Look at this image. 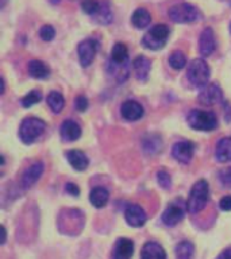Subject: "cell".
<instances>
[{
	"label": "cell",
	"instance_id": "cell-1",
	"mask_svg": "<svg viewBox=\"0 0 231 259\" xmlns=\"http://www.w3.org/2000/svg\"><path fill=\"white\" fill-rule=\"evenodd\" d=\"M208 193H210V188H208V182L206 180H199L190 189L189 198L186 202V209L192 214H196L202 212L207 205L208 201Z\"/></svg>",
	"mask_w": 231,
	"mask_h": 259
},
{
	"label": "cell",
	"instance_id": "cell-2",
	"mask_svg": "<svg viewBox=\"0 0 231 259\" xmlns=\"http://www.w3.org/2000/svg\"><path fill=\"white\" fill-rule=\"evenodd\" d=\"M210 68L204 60L202 58H195L186 70V77L190 84L195 87H206L208 80H210Z\"/></svg>",
	"mask_w": 231,
	"mask_h": 259
},
{
	"label": "cell",
	"instance_id": "cell-3",
	"mask_svg": "<svg viewBox=\"0 0 231 259\" xmlns=\"http://www.w3.org/2000/svg\"><path fill=\"white\" fill-rule=\"evenodd\" d=\"M45 128H46V124L41 119H36V117H26L22 121V124H20L19 137L26 145H30V143L35 142L44 134Z\"/></svg>",
	"mask_w": 231,
	"mask_h": 259
},
{
	"label": "cell",
	"instance_id": "cell-4",
	"mask_svg": "<svg viewBox=\"0 0 231 259\" xmlns=\"http://www.w3.org/2000/svg\"><path fill=\"white\" fill-rule=\"evenodd\" d=\"M169 32L170 30L166 24H156L142 38V45L149 50H160L165 46Z\"/></svg>",
	"mask_w": 231,
	"mask_h": 259
},
{
	"label": "cell",
	"instance_id": "cell-5",
	"mask_svg": "<svg viewBox=\"0 0 231 259\" xmlns=\"http://www.w3.org/2000/svg\"><path fill=\"white\" fill-rule=\"evenodd\" d=\"M188 124L198 131H212L214 128H216L218 120L212 112L194 109L188 115Z\"/></svg>",
	"mask_w": 231,
	"mask_h": 259
},
{
	"label": "cell",
	"instance_id": "cell-6",
	"mask_svg": "<svg viewBox=\"0 0 231 259\" xmlns=\"http://www.w3.org/2000/svg\"><path fill=\"white\" fill-rule=\"evenodd\" d=\"M169 18L176 23H195L200 18V12L192 4L180 3L170 8Z\"/></svg>",
	"mask_w": 231,
	"mask_h": 259
},
{
	"label": "cell",
	"instance_id": "cell-7",
	"mask_svg": "<svg viewBox=\"0 0 231 259\" xmlns=\"http://www.w3.org/2000/svg\"><path fill=\"white\" fill-rule=\"evenodd\" d=\"M60 220H64V223L58 222V227L62 234L69 235V228H83L84 226V214L77 209H66L62 210L60 216Z\"/></svg>",
	"mask_w": 231,
	"mask_h": 259
},
{
	"label": "cell",
	"instance_id": "cell-8",
	"mask_svg": "<svg viewBox=\"0 0 231 259\" xmlns=\"http://www.w3.org/2000/svg\"><path fill=\"white\" fill-rule=\"evenodd\" d=\"M97 49H99V45L93 39H85L79 44L77 52H79V58H80V64L83 68H87L92 64Z\"/></svg>",
	"mask_w": 231,
	"mask_h": 259
},
{
	"label": "cell",
	"instance_id": "cell-9",
	"mask_svg": "<svg viewBox=\"0 0 231 259\" xmlns=\"http://www.w3.org/2000/svg\"><path fill=\"white\" fill-rule=\"evenodd\" d=\"M223 99V92L220 87L216 84L206 85L199 93V101L203 105H214L216 103H220Z\"/></svg>",
	"mask_w": 231,
	"mask_h": 259
},
{
	"label": "cell",
	"instance_id": "cell-10",
	"mask_svg": "<svg viewBox=\"0 0 231 259\" xmlns=\"http://www.w3.org/2000/svg\"><path fill=\"white\" fill-rule=\"evenodd\" d=\"M125 219L129 226L138 228V227L145 226L147 216H146V212L143 210V208H141L137 204H131V205L126 208Z\"/></svg>",
	"mask_w": 231,
	"mask_h": 259
},
{
	"label": "cell",
	"instance_id": "cell-11",
	"mask_svg": "<svg viewBox=\"0 0 231 259\" xmlns=\"http://www.w3.org/2000/svg\"><path fill=\"white\" fill-rule=\"evenodd\" d=\"M172 155L180 163H189L194 157V145L188 141L177 142L172 147Z\"/></svg>",
	"mask_w": 231,
	"mask_h": 259
},
{
	"label": "cell",
	"instance_id": "cell-12",
	"mask_svg": "<svg viewBox=\"0 0 231 259\" xmlns=\"http://www.w3.org/2000/svg\"><path fill=\"white\" fill-rule=\"evenodd\" d=\"M121 113L122 116L125 117L126 120L129 121H135L139 120L143 116V107L139 103L134 100H126L123 104L121 105Z\"/></svg>",
	"mask_w": 231,
	"mask_h": 259
},
{
	"label": "cell",
	"instance_id": "cell-13",
	"mask_svg": "<svg viewBox=\"0 0 231 259\" xmlns=\"http://www.w3.org/2000/svg\"><path fill=\"white\" fill-rule=\"evenodd\" d=\"M44 170L45 166L42 162H35V163H32V165L23 173L22 182H20V184H22V188H23V189L31 188V186L40 180L42 173H44Z\"/></svg>",
	"mask_w": 231,
	"mask_h": 259
},
{
	"label": "cell",
	"instance_id": "cell-14",
	"mask_svg": "<svg viewBox=\"0 0 231 259\" xmlns=\"http://www.w3.org/2000/svg\"><path fill=\"white\" fill-rule=\"evenodd\" d=\"M215 48H216V44H215V36L212 28H204L202 34H200V38H199V50H200V54L204 57H208L210 54L214 53Z\"/></svg>",
	"mask_w": 231,
	"mask_h": 259
},
{
	"label": "cell",
	"instance_id": "cell-15",
	"mask_svg": "<svg viewBox=\"0 0 231 259\" xmlns=\"http://www.w3.org/2000/svg\"><path fill=\"white\" fill-rule=\"evenodd\" d=\"M185 216V212H184V208L181 205H177V204H170L162 213V223L165 226H176L178 223L181 222L182 219Z\"/></svg>",
	"mask_w": 231,
	"mask_h": 259
},
{
	"label": "cell",
	"instance_id": "cell-16",
	"mask_svg": "<svg viewBox=\"0 0 231 259\" xmlns=\"http://www.w3.org/2000/svg\"><path fill=\"white\" fill-rule=\"evenodd\" d=\"M134 254L133 240L126 238H121L115 244L112 252V259H130Z\"/></svg>",
	"mask_w": 231,
	"mask_h": 259
},
{
	"label": "cell",
	"instance_id": "cell-17",
	"mask_svg": "<svg viewBox=\"0 0 231 259\" xmlns=\"http://www.w3.org/2000/svg\"><path fill=\"white\" fill-rule=\"evenodd\" d=\"M61 138L65 142H73L81 137V127L73 120H65L61 124Z\"/></svg>",
	"mask_w": 231,
	"mask_h": 259
},
{
	"label": "cell",
	"instance_id": "cell-18",
	"mask_svg": "<svg viewBox=\"0 0 231 259\" xmlns=\"http://www.w3.org/2000/svg\"><path fill=\"white\" fill-rule=\"evenodd\" d=\"M134 72L135 76L139 81H146L149 77L150 69H151V62L149 58H146L145 56H138L135 60L133 61Z\"/></svg>",
	"mask_w": 231,
	"mask_h": 259
},
{
	"label": "cell",
	"instance_id": "cell-19",
	"mask_svg": "<svg viewBox=\"0 0 231 259\" xmlns=\"http://www.w3.org/2000/svg\"><path fill=\"white\" fill-rule=\"evenodd\" d=\"M141 259H166V252L158 243L147 242L142 247Z\"/></svg>",
	"mask_w": 231,
	"mask_h": 259
},
{
	"label": "cell",
	"instance_id": "cell-20",
	"mask_svg": "<svg viewBox=\"0 0 231 259\" xmlns=\"http://www.w3.org/2000/svg\"><path fill=\"white\" fill-rule=\"evenodd\" d=\"M66 159L70 163L73 169L79 170V171H84L88 167V158L83 151L80 150H70L66 153Z\"/></svg>",
	"mask_w": 231,
	"mask_h": 259
},
{
	"label": "cell",
	"instance_id": "cell-21",
	"mask_svg": "<svg viewBox=\"0 0 231 259\" xmlns=\"http://www.w3.org/2000/svg\"><path fill=\"white\" fill-rule=\"evenodd\" d=\"M28 73H30V76L36 78V80H45L50 74V69L42 61L32 60L28 62Z\"/></svg>",
	"mask_w": 231,
	"mask_h": 259
},
{
	"label": "cell",
	"instance_id": "cell-22",
	"mask_svg": "<svg viewBox=\"0 0 231 259\" xmlns=\"http://www.w3.org/2000/svg\"><path fill=\"white\" fill-rule=\"evenodd\" d=\"M109 198L108 190L105 188H101V186H97V188H93L91 190V194H89V201L95 208H103V206L107 205Z\"/></svg>",
	"mask_w": 231,
	"mask_h": 259
},
{
	"label": "cell",
	"instance_id": "cell-23",
	"mask_svg": "<svg viewBox=\"0 0 231 259\" xmlns=\"http://www.w3.org/2000/svg\"><path fill=\"white\" fill-rule=\"evenodd\" d=\"M215 155L220 163L231 161V138H223L219 141Z\"/></svg>",
	"mask_w": 231,
	"mask_h": 259
},
{
	"label": "cell",
	"instance_id": "cell-24",
	"mask_svg": "<svg viewBox=\"0 0 231 259\" xmlns=\"http://www.w3.org/2000/svg\"><path fill=\"white\" fill-rule=\"evenodd\" d=\"M150 22H151V15L146 8H138V10L134 11L133 16H131V23H133L134 27L137 28L147 27Z\"/></svg>",
	"mask_w": 231,
	"mask_h": 259
},
{
	"label": "cell",
	"instance_id": "cell-25",
	"mask_svg": "<svg viewBox=\"0 0 231 259\" xmlns=\"http://www.w3.org/2000/svg\"><path fill=\"white\" fill-rule=\"evenodd\" d=\"M108 72L117 78L118 82H123V81L127 80V77L130 74L129 62H126V64H113V62L109 61Z\"/></svg>",
	"mask_w": 231,
	"mask_h": 259
},
{
	"label": "cell",
	"instance_id": "cell-26",
	"mask_svg": "<svg viewBox=\"0 0 231 259\" xmlns=\"http://www.w3.org/2000/svg\"><path fill=\"white\" fill-rule=\"evenodd\" d=\"M129 57V50H127V46L125 44H117L112 48V52H111V62L113 64H126L129 62L127 60Z\"/></svg>",
	"mask_w": 231,
	"mask_h": 259
},
{
	"label": "cell",
	"instance_id": "cell-27",
	"mask_svg": "<svg viewBox=\"0 0 231 259\" xmlns=\"http://www.w3.org/2000/svg\"><path fill=\"white\" fill-rule=\"evenodd\" d=\"M46 101H48L49 107L52 108V111L54 113H60L65 105L64 96L60 92H56V91L49 93L48 97H46Z\"/></svg>",
	"mask_w": 231,
	"mask_h": 259
},
{
	"label": "cell",
	"instance_id": "cell-28",
	"mask_svg": "<svg viewBox=\"0 0 231 259\" xmlns=\"http://www.w3.org/2000/svg\"><path fill=\"white\" fill-rule=\"evenodd\" d=\"M195 247L188 240H182L176 246V256L177 259H192Z\"/></svg>",
	"mask_w": 231,
	"mask_h": 259
},
{
	"label": "cell",
	"instance_id": "cell-29",
	"mask_svg": "<svg viewBox=\"0 0 231 259\" xmlns=\"http://www.w3.org/2000/svg\"><path fill=\"white\" fill-rule=\"evenodd\" d=\"M161 146H162L161 138L158 137V135H149V137L146 138L145 141H143V150H145V153L147 154L160 153Z\"/></svg>",
	"mask_w": 231,
	"mask_h": 259
},
{
	"label": "cell",
	"instance_id": "cell-30",
	"mask_svg": "<svg viewBox=\"0 0 231 259\" xmlns=\"http://www.w3.org/2000/svg\"><path fill=\"white\" fill-rule=\"evenodd\" d=\"M95 18L100 24H109L112 22V12L109 8V4L107 2H101L100 10L95 14Z\"/></svg>",
	"mask_w": 231,
	"mask_h": 259
},
{
	"label": "cell",
	"instance_id": "cell-31",
	"mask_svg": "<svg viewBox=\"0 0 231 259\" xmlns=\"http://www.w3.org/2000/svg\"><path fill=\"white\" fill-rule=\"evenodd\" d=\"M169 65L173 69H177V70L182 69L186 65L185 54H184L182 52H180V50H176V52H173L169 56Z\"/></svg>",
	"mask_w": 231,
	"mask_h": 259
},
{
	"label": "cell",
	"instance_id": "cell-32",
	"mask_svg": "<svg viewBox=\"0 0 231 259\" xmlns=\"http://www.w3.org/2000/svg\"><path fill=\"white\" fill-rule=\"evenodd\" d=\"M100 2H97V0H83L81 8H83V11H84L85 14L93 16L99 10H100Z\"/></svg>",
	"mask_w": 231,
	"mask_h": 259
},
{
	"label": "cell",
	"instance_id": "cell-33",
	"mask_svg": "<svg viewBox=\"0 0 231 259\" xmlns=\"http://www.w3.org/2000/svg\"><path fill=\"white\" fill-rule=\"evenodd\" d=\"M40 101H41V93L36 92V91H32V92L27 93V95L22 99V105L26 107V108H28V107H31V105L40 103Z\"/></svg>",
	"mask_w": 231,
	"mask_h": 259
},
{
	"label": "cell",
	"instance_id": "cell-34",
	"mask_svg": "<svg viewBox=\"0 0 231 259\" xmlns=\"http://www.w3.org/2000/svg\"><path fill=\"white\" fill-rule=\"evenodd\" d=\"M40 36L41 39H44L45 42H50V40L56 36V31H54V28H53L52 26L46 24V26H44V27L40 30Z\"/></svg>",
	"mask_w": 231,
	"mask_h": 259
},
{
	"label": "cell",
	"instance_id": "cell-35",
	"mask_svg": "<svg viewBox=\"0 0 231 259\" xmlns=\"http://www.w3.org/2000/svg\"><path fill=\"white\" fill-rule=\"evenodd\" d=\"M157 181L161 188H164V189H169L172 180H170V176L166 173L165 170H160L157 173Z\"/></svg>",
	"mask_w": 231,
	"mask_h": 259
},
{
	"label": "cell",
	"instance_id": "cell-36",
	"mask_svg": "<svg viewBox=\"0 0 231 259\" xmlns=\"http://www.w3.org/2000/svg\"><path fill=\"white\" fill-rule=\"evenodd\" d=\"M74 105H76L77 111H80V112H84L85 109L88 108V99L83 95L76 97V100H74Z\"/></svg>",
	"mask_w": 231,
	"mask_h": 259
},
{
	"label": "cell",
	"instance_id": "cell-37",
	"mask_svg": "<svg viewBox=\"0 0 231 259\" xmlns=\"http://www.w3.org/2000/svg\"><path fill=\"white\" fill-rule=\"evenodd\" d=\"M219 177H220V181L224 185H231V167H227V169L222 170L220 174H219Z\"/></svg>",
	"mask_w": 231,
	"mask_h": 259
},
{
	"label": "cell",
	"instance_id": "cell-38",
	"mask_svg": "<svg viewBox=\"0 0 231 259\" xmlns=\"http://www.w3.org/2000/svg\"><path fill=\"white\" fill-rule=\"evenodd\" d=\"M65 190H66L70 196H74V197H77V196L80 194L79 186H77L76 184H73V182H68V184L65 185Z\"/></svg>",
	"mask_w": 231,
	"mask_h": 259
},
{
	"label": "cell",
	"instance_id": "cell-39",
	"mask_svg": "<svg viewBox=\"0 0 231 259\" xmlns=\"http://www.w3.org/2000/svg\"><path fill=\"white\" fill-rule=\"evenodd\" d=\"M219 206H220V209L226 210V212L231 210V196H224L219 202Z\"/></svg>",
	"mask_w": 231,
	"mask_h": 259
},
{
	"label": "cell",
	"instance_id": "cell-40",
	"mask_svg": "<svg viewBox=\"0 0 231 259\" xmlns=\"http://www.w3.org/2000/svg\"><path fill=\"white\" fill-rule=\"evenodd\" d=\"M216 259H231V248H227L223 252H220Z\"/></svg>",
	"mask_w": 231,
	"mask_h": 259
},
{
	"label": "cell",
	"instance_id": "cell-41",
	"mask_svg": "<svg viewBox=\"0 0 231 259\" xmlns=\"http://www.w3.org/2000/svg\"><path fill=\"white\" fill-rule=\"evenodd\" d=\"M2 231H3V239H2V244H4V243H6V239H7V232H6V228H4V227H2Z\"/></svg>",
	"mask_w": 231,
	"mask_h": 259
},
{
	"label": "cell",
	"instance_id": "cell-42",
	"mask_svg": "<svg viewBox=\"0 0 231 259\" xmlns=\"http://www.w3.org/2000/svg\"><path fill=\"white\" fill-rule=\"evenodd\" d=\"M6 3H7V0H2V4H0V7L4 8V6H6Z\"/></svg>",
	"mask_w": 231,
	"mask_h": 259
},
{
	"label": "cell",
	"instance_id": "cell-43",
	"mask_svg": "<svg viewBox=\"0 0 231 259\" xmlns=\"http://www.w3.org/2000/svg\"><path fill=\"white\" fill-rule=\"evenodd\" d=\"M50 3H56V4H58V3H60V0H50Z\"/></svg>",
	"mask_w": 231,
	"mask_h": 259
},
{
	"label": "cell",
	"instance_id": "cell-44",
	"mask_svg": "<svg viewBox=\"0 0 231 259\" xmlns=\"http://www.w3.org/2000/svg\"><path fill=\"white\" fill-rule=\"evenodd\" d=\"M230 32H231V24H230Z\"/></svg>",
	"mask_w": 231,
	"mask_h": 259
}]
</instances>
